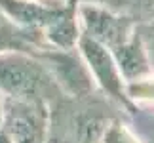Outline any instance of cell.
<instances>
[{"mask_svg":"<svg viewBox=\"0 0 154 143\" xmlns=\"http://www.w3.org/2000/svg\"><path fill=\"white\" fill-rule=\"evenodd\" d=\"M126 115L129 116L128 122L139 134V138L143 139V143H154V107L135 105Z\"/></svg>","mask_w":154,"mask_h":143,"instance_id":"10","label":"cell"},{"mask_svg":"<svg viewBox=\"0 0 154 143\" xmlns=\"http://www.w3.org/2000/svg\"><path fill=\"white\" fill-rule=\"evenodd\" d=\"M110 52H112L118 67L122 71V76H124V80H126V84L143 78V76L150 75L154 71L150 52L145 44V38L141 37V33H139V25H137V31H135L126 42H122L120 46H116L114 50H110Z\"/></svg>","mask_w":154,"mask_h":143,"instance_id":"7","label":"cell"},{"mask_svg":"<svg viewBox=\"0 0 154 143\" xmlns=\"http://www.w3.org/2000/svg\"><path fill=\"white\" fill-rule=\"evenodd\" d=\"M36 56L46 63L55 82L67 99H84L95 95L97 86L93 82L88 65L84 63L78 48H44Z\"/></svg>","mask_w":154,"mask_h":143,"instance_id":"4","label":"cell"},{"mask_svg":"<svg viewBox=\"0 0 154 143\" xmlns=\"http://www.w3.org/2000/svg\"><path fill=\"white\" fill-rule=\"evenodd\" d=\"M44 48H48V46H46L44 38L40 34L19 27L0 8V53H4V52H27V53H34L36 56Z\"/></svg>","mask_w":154,"mask_h":143,"instance_id":"8","label":"cell"},{"mask_svg":"<svg viewBox=\"0 0 154 143\" xmlns=\"http://www.w3.org/2000/svg\"><path fill=\"white\" fill-rule=\"evenodd\" d=\"M0 94L4 97L46 101L50 105L65 99L46 63L27 52L0 53Z\"/></svg>","mask_w":154,"mask_h":143,"instance_id":"1","label":"cell"},{"mask_svg":"<svg viewBox=\"0 0 154 143\" xmlns=\"http://www.w3.org/2000/svg\"><path fill=\"white\" fill-rule=\"evenodd\" d=\"M2 111H4V95L0 94V124H2Z\"/></svg>","mask_w":154,"mask_h":143,"instance_id":"15","label":"cell"},{"mask_svg":"<svg viewBox=\"0 0 154 143\" xmlns=\"http://www.w3.org/2000/svg\"><path fill=\"white\" fill-rule=\"evenodd\" d=\"M0 128L11 143H50L51 105L46 101L4 97Z\"/></svg>","mask_w":154,"mask_h":143,"instance_id":"2","label":"cell"},{"mask_svg":"<svg viewBox=\"0 0 154 143\" xmlns=\"http://www.w3.org/2000/svg\"><path fill=\"white\" fill-rule=\"evenodd\" d=\"M0 143H11V139L6 135V132H4L2 128H0Z\"/></svg>","mask_w":154,"mask_h":143,"instance_id":"14","label":"cell"},{"mask_svg":"<svg viewBox=\"0 0 154 143\" xmlns=\"http://www.w3.org/2000/svg\"><path fill=\"white\" fill-rule=\"evenodd\" d=\"M105 6L122 15L131 17L135 23L154 19V0H105Z\"/></svg>","mask_w":154,"mask_h":143,"instance_id":"9","label":"cell"},{"mask_svg":"<svg viewBox=\"0 0 154 143\" xmlns=\"http://www.w3.org/2000/svg\"><path fill=\"white\" fill-rule=\"evenodd\" d=\"M99 143H143V139L139 138V134L131 128L128 120L112 116L106 128L103 130Z\"/></svg>","mask_w":154,"mask_h":143,"instance_id":"11","label":"cell"},{"mask_svg":"<svg viewBox=\"0 0 154 143\" xmlns=\"http://www.w3.org/2000/svg\"><path fill=\"white\" fill-rule=\"evenodd\" d=\"M70 0H0V8L19 27L44 38V31L65 11Z\"/></svg>","mask_w":154,"mask_h":143,"instance_id":"6","label":"cell"},{"mask_svg":"<svg viewBox=\"0 0 154 143\" xmlns=\"http://www.w3.org/2000/svg\"><path fill=\"white\" fill-rule=\"evenodd\" d=\"M128 97L133 105L154 107V71L135 82H128Z\"/></svg>","mask_w":154,"mask_h":143,"instance_id":"12","label":"cell"},{"mask_svg":"<svg viewBox=\"0 0 154 143\" xmlns=\"http://www.w3.org/2000/svg\"><path fill=\"white\" fill-rule=\"evenodd\" d=\"M76 48H78L84 63L88 65V71L97 86V92L103 94L110 103L129 113L135 105L128 97V84L124 80L122 71L118 67L112 52L86 34H80Z\"/></svg>","mask_w":154,"mask_h":143,"instance_id":"3","label":"cell"},{"mask_svg":"<svg viewBox=\"0 0 154 143\" xmlns=\"http://www.w3.org/2000/svg\"><path fill=\"white\" fill-rule=\"evenodd\" d=\"M139 33H141V37L145 38V44L149 48L152 63H154V19L146 21V23H139Z\"/></svg>","mask_w":154,"mask_h":143,"instance_id":"13","label":"cell"},{"mask_svg":"<svg viewBox=\"0 0 154 143\" xmlns=\"http://www.w3.org/2000/svg\"><path fill=\"white\" fill-rule=\"evenodd\" d=\"M76 2H93V4H105V0H76Z\"/></svg>","mask_w":154,"mask_h":143,"instance_id":"16","label":"cell"},{"mask_svg":"<svg viewBox=\"0 0 154 143\" xmlns=\"http://www.w3.org/2000/svg\"><path fill=\"white\" fill-rule=\"evenodd\" d=\"M78 21L82 34L106 46L109 50L126 42L139 25L131 17L118 14L105 4L93 2H78Z\"/></svg>","mask_w":154,"mask_h":143,"instance_id":"5","label":"cell"}]
</instances>
